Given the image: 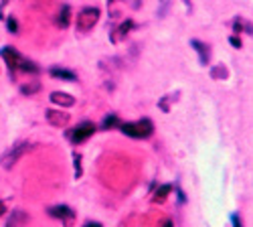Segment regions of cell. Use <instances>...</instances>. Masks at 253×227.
<instances>
[{
	"mask_svg": "<svg viewBox=\"0 0 253 227\" xmlns=\"http://www.w3.org/2000/svg\"><path fill=\"white\" fill-rule=\"evenodd\" d=\"M6 29H8V33L18 35V23H16L14 16H8V18H6Z\"/></svg>",
	"mask_w": 253,
	"mask_h": 227,
	"instance_id": "e0dca14e",
	"label": "cell"
},
{
	"mask_svg": "<svg viewBox=\"0 0 253 227\" xmlns=\"http://www.w3.org/2000/svg\"><path fill=\"white\" fill-rule=\"evenodd\" d=\"M229 43L233 45V47H237V49H241V39H237V37H231V39H229Z\"/></svg>",
	"mask_w": 253,
	"mask_h": 227,
	"instance_id": "44dd1931",
	"label": "cell"
},
{
	"mask_svg": "<svg viewBox=\"0 0 253 227\" xmlns=\"http://www.w3.org/2000/svg\"><path fill=\"white\" fill-rule=\"evenodd\" d=\"M51 101L59 108H73L75 106V97L65 93V91H53L51 93Z\"/></svg>",
	"mask_w": 253,
	"mask_h": 227,
	"instance_id": "ba28073f",
	"label": "cell"
},
{
	"mask_svg": "<svg viewBox=\"0 0 253 227\" xmlns=\"http://www.w3.org/2000/svg\"><path fill=\"white\" fill-rule=\"evenodd\" d=\"M93 132H95V124L93 122H81L71 130L69 138H71L73 144H81V142H85L89 136H93Z\"/></svg>",
	"mask_w": 253,
	"mask_h": 227,
	"instance_id": "5b68a950",
	"label": "cell"
},
{
	"mask_svg": "<svg viewBox=\"0 0 253 227\" xmlns=\"http://www.w3.org/2000/svg\"><path fill=\"white\" fill-rule=\"evenodd\" d=\"M170 191H172L170 184H162V187L156 191V195L152 197V201H154V203H164V201H166V197H168V193H170Z\"/></svg>",
	"mask_w": 253,
	"mask_h": 227,
	"instance_id": "5bb4252c",
	"label": "cell"
},
{
	"mask_svg": "<svg viewBox=\"0 0 253 227\" xmlns=\"http://www.w3.org/2000/svg\"><path fill=\"white\" fill-rule=\"evenodd\" d=\"M108 2H114V0H108Z\"/></svg>",
	"mask_w": 253,
	"mask_h": 227,
	"instance_id": "484cf974",
	"label": "cell"
},
{
	"mask_svg": "<svg viewBox=\"0 0 253 227\" xmlns=\"http://www.w3.org/2000/svg\"><path fill=\"white\" fill-rule=\"evenodd\" d=\"M69 25H71V8L65 4V6H61V10L57 14V27L67 29Z\"/></svg>",
	"mask_w": 253,
	"mask_h": 227,
	"instance_id": "30bf717a",
	"label": "cell"
},
{
	"mask_svg": "<svg viewBox=\"0 0 253 227\" xmlns=\"http://www.w3.org/2000/svg\"><path fill=\"white\" fill-rule=\"evenodd\" d=\"M27 223H29V215H27L25 211L16 209V211H12V215L8 217L6 227H25Z\"/></svg>",
	"mask_w": 253,
	"mask_h": 227,
	"instance_id": "9c48e42d",
	"label": "cell"
},
{
	"mask_svg": "<svg viewBox=\"0 0 253 227\" xmlns=\"http://www.w3.org/2000/svg\"><path fill=\"white\" fill-rule=\"evenodd\" d=\"M33 150V144L31 142H16L12 148H8L2 156H0V164H2V169H12L14 164L23 158L27 152Z\"/></svg>",
	"mask_w": 253,
	"mask_h": 227,
	"instance_id": "7a4b0ae2",
	"label": "cell"
},
{
	"mask_svg": "<svg viewBox=\"0 0 253 227\" xmlns=\"http://www.w3.org/2000/svg\"><path fill=\"white\" fill-rule=\"evenodd\" d=\"M4 215H6V205L2 199H0V217H4Z\"/></svg>",
	"mask_w": 253,
	"mask_h": 227,
	"instance_id": "7402d4cb",
	"label": "cell"
},
{
	"mask_svg": "<svg viewBox=\"0 0 253 227\" xmlns=\"http://www.w3.org/2000/svg\"><path fill=\"white\" fill-rule=\"evenodd\" d=\"M41 91V84L39 81H29V84H25V86H20V93L23 95H35V93H39Z\"/></svg>",
	"mask_w": 253,
	"mask_h": 227,
	"instance_id": "4fadbf2b",
	"label": "cell"
},
{
	"mask_svg": "<svg viewBox=\"0 0 253 227\" xmlns=\"http://www.w3.org/2000/svg\"><path fill=\"white\" fill-rule=\"evenodd\" d=\"M162 227H172V221H164V223H162Z\"/></svg>",
	"mask_w": 253,
	"mask_h": 227,
	"instance_id": "d4e9b609",
	"label": "cell"
},
{
	"mask_svg": "<svg viewBox=\"0 0 253 227\" xmlns=\"http://www.w3.org/2000/svg\"><path fill=\"white\" fill-rule=\"evenodd\" d=\"M83 227H101V223H97V221H89V223H85Z\"/></svg>",
	"mask_w": 253,
	"mask_h": 227,
	"instance_id": "603a6c76",
	"label": "cell"
},
{
	"mask_svg": "<svg viewBox=\"0 0 253 227\" xmlns=\"http://www.w3.org/2000/svg\"><path fill=\"white\" fill-rule=\"evenodd\" d=\"M233 223H235V227H241V219L237 215H233Z\"/></svg>",
	"mask_w": 253,
	"mask_h": 227,
	"instance_id": "cb8c5ba5",
	"label": "cell"
},
{
	"mask_svg": "<svg viewBox=\"0 0 253 227\" xmlns=\"http://www.w3.org/2000/svg\"><path fill=\"white\" fill-rule=\"evenodd\" d=\"M132 27H134V23H132V20H126V23H124V25H122V27H120L116 33H120V37H126V33H128Z\"/></svg>",
	"mask_w": 253,
	"mask_h": 227,
	"instance_id": "d6986e66",
	"label": "cell"
},
{
	"mask_svg": "<svg viewBox=\"0 0 253 227\" xmlns=\"http://www.w3.org/2000/svg\"><path fill=\"white\" fill-rule=\"evenodd\" d=\"M51 77H55V79H63V81H75V73L73 71H69V69H59V67H53L51 69Z\"/></svg>",
	"mask_w": 253,
	"mask_h": 227,
	"instance_id": "7c38bea8",
	"label": "cell"
},
{
	"mask_svg": "<svg viewBox=\"0 0 253 227\" xmlns=\"http://www.w3.org/2000/svg\"><path fill=\"white\" fill-rule=\"evenodd\" d=\"M49 215L55 219H61L65 225H71L75 219V211L71 207H67V205H55V207L49 209Z\"/></svg>",
	"mask_w": 253,
	"mask_h": 227,
	"instance_id": "8992f818",
	"label": "cell"
},
{
	"mask_svg": "<svg viewBox=\"0 0 253 227\" xmlns=\"http://www.w3.org/2000/svg\"><path fill=\"white\" fill-rule=\"evenodd\" d=\"M0 57L4 59V63H6V67H8V73H10V79L16 75V71L20 69V63H23V55H20L14 47H2L0 49Z\"/></svg>",
	"mask_w": 253,
	"mask_h": 227,
	"instance_id": "277c9868",
	"label": "cell"
},
{
	"mask_svg": "<svg viewBox=\"0 0 253 227\" xmlns=\"http://www.w3.org/2000/svg\"><path fill=\"white\" fill-rule=\"evenodd\" d=\"M191 45H193V47H195V51L199 53L201 63H203V65H207V63H209V47H207L205 43H201V41H197V39H193V41H191Z\"/></svg>",
	"mask_w": 253,
	"mask_h": 227,
	"instance_id": "8fae6325",
	"label": "cell"
},
{
	"mask_svg": "<svg viewBox=\"0 0 253 227\" xmlns=\"http://www.w3.org/2000/svg\"><path fill=\"white\" fill-rule=\"evenodd\" d=\"M99 8L97 6H85L77 12V20H75V27L79 33H89L99 20Z\"/></svg>",
	"mask_w": 253,
	"mask_h": 227,
	"instance_id": "3957f363",
	"label": "cell"
},
{
	"mask_svg": "<svg viewBox=\"0 0 253 227\" xmlns=\"http://www.w3.org/2000/svg\"><path fill=\"white\" fill-rule=\"evenodd\" d=\"M211 75H213L215 79H217V77H227V69H225V67H215L213 71H211Z\"/></svg>",
	"mask_w": 253,
	"mask_h": 227,
	"instance_id": "ffe728a7",
	"label": "cell"
},
{
	"mask_svg": "<svg viewBox=\"0 0 253 227\" xmlns=\"http://www.w3.org/2000/svg\"><path fill=\"white\" fill-rule=\"evenodd\" d=\"M116 126H120V120H118L116 114L108 116V118L103 120V124H101V128H103V130H112V128H116Z\"/></svg>",
	"mask_w": 253,
	"mask_h": 227,
	"instance_id": "2e32d148",
	"label": "cell"
},
{
	"mask_svg": "<svg viewBox=\"0 0 253 227\" xmlns=\"http://www.w3.org/2000/svg\"><path fill=\"white\" fill-rule=\"evenodd\" d=\"M120 128L126 136L130 138H148L154 132V124L150 120H140V122H126L120 124Z\"/></svg>",
	"mask_w": 253,
	"mask_h": 227,
	"instance_id": "6da1fadb",
	"label": "cell"
},
{
	"mask_svg": "<svg viewBox=\"0 0 253 227\" xmlns=\"http://www.w3.org/2000/svg\"><path fill=\"white\" fill-rule=\"evenodd\" d=\"M18 71H25V73H33V75H37L41 69L37 67V63H33V61L23 59V63H20V69H18Z\"/></svg>",
	"mask_w": 253,
	"mask_h": 227,
	"instance_id": "9a60e30c",
	"label": "cell"
},
{
	"mask_svg": "<svg viewBox=\"0 0 253 227\" xmlns=\"http://www.w3.org/2000/svg\"><path fill=\"white\" fill-rule=\"evenodd\" d=\"M45 118H47V122L51 124V126H55V128H65L69 124V120H71V116L65 114L63 110H47Z\"/></svg>",
	"mask_w": 253,
	"mask_h": 227,
	"instance_id": "52a82bcc",
	"label": "cell"
},
{
	"mask_svg": "<svg viewBox=\"0 0 253 227\" xmlns=\"http://www.w3.org/2000/svg\"><path fill=\"white\" fill-rule=\"evenodd\" d=\"M73 164H75V179H79L81 177V154H77V152H73Z\"/></svg>",
	"mask_w": 253,
	"mask_h": 227,
	"instance_id": "ac0fdd59",
	"label": "cell"
}]
</instances>
